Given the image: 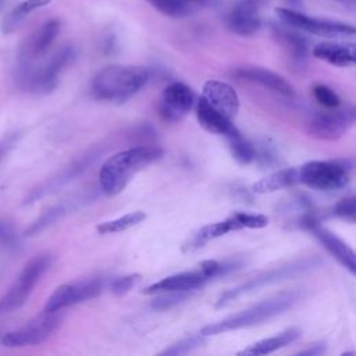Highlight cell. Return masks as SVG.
<instances>
[{"instance_id":"obj_31","label":"cell","mask_w":356,"mask_h":356,"mask_svg":"<svg viewBox=\"0 0 356 356\" xmlns=\"http://www.w3.org/2000/svg\"><path fill=\"white\" fill-rule=\"evenodd\" d=\"M189 298V291H172V292H161L152 300V307L156 310H165L177 306Z\"/></svg>"},{"instance_id":"obj_12","label":"cell","mask_w":356,"mask_h":356,"mask_svg":"<svg viewBox=\"0 0 356 356\" xmlns=\"http://www.w3.org/2000/svg\"><path fill=\"white\" fill-rule=\"evenodd\" d=\"M267 224H268V218L263 214H250V213L236 211L218 222L209 224L200 228L199 232L192 238L188 246L189 249H195L202 246L207 241L222 236L231 231H238L243 228H264L267 227Z\"/></svg>"},{"instance_id":"obj_30","label":"cell","mask_w":356,"mask_h":356,"mask_svg":"<svg viewBox=\"0 0 356 356\" xmlns=\"http://www.w3.org/2000/svg\"><path fill=\"white\" fill-rule=\"evenodd\" d=\"M70 209V203H60L49 210H46L38 220H35L31 227L26 229L28 235H35L46 229L49 225L54 224L57 220H60Z\"/></svg>"},{"instance_id":"obj_6","label":"cell","mask_w":356,"mask_h":356,"mask_svg":"<svg viewBox=\"0 0 356 356\" xmlns=\"http://www.w3.org/2000/svg\"><path fill=\"white\" fill-rule=\"evenodd\" d=\"M51 263V256L42 253L31 259L10 289L0 298V316L19 309L29 298L32 289L39 282Z\"/></svg>"},{"instance_id":"obj_26","label":"cell","mask_w":356,"mask_h":356,"mask_svg":"<svg viewBox=\"0 0 356 356\" xmlns=\"http://www.w3.org/2000/svg\"><path fill=\"white\" fill-rule=\"evenodd\" d=\"M50 1L51 0H24L4 17L1 22L3 33H11L15 31L31 13L47 6Z\"/></svg>"},{"instance_id":"obj_10","label":"cell","mask_w":356,"mask_h":356,"mask_svg":"<svg viewBox=\"0 0 356 356\" xmlns=\"http://www.w3.org/2000/svg\"><path fill=\"white\" fill-rule=\"evenodd\" d=\"M61 316L58 312H44L24 327L10 331L3 337V345L8 348H21L29 345H39L47 341L60 327Z\"/></svg>"},{"instance_id":"obj_9","label":"cell","mask_w":356,"mask_h":356,"mask_svg":"<svg viewBox=\"0 0 356 356\" xmlns=\"http://www.w3.org/2000/svg\"><path fill=\"white\" fill-rule=\"evenodd\" d=\"M355 120L353 107L328 108L327 111L314 113L306 124V131L320 140H337L353 127Z\"/></svg>"},{"instance_id":"obj_24","label":"cell","mask_w":356,"mask_h":356,"mask_svg":"<svg viewBox=\"0 0 356 356\" xmlns=\"http://www.w3.org/2000/svg\"><path fill=\"white\" fill-rule=\"evenodd\" d=\"M196 117H197V121L202 125V128L210 134L225 136L235 128V125L232 124L231 120H228L224 115L218 114L217 111L211 110L200 99L196 103Z\"/></svg>"},{"instance_id":"obj_19","label":"cell","mask_w":356,"mask_h":356,"mask_svg":"<svg viewBox=\"0 0 356 356\" xmlns=\"http://www.w3.org/2000/svg\"><path fill=\"white\" fill-rule=\"evenodd\" d=\"M231 74H232V76H235L238 79L259 83V85L268 88L270 90H274L282 96L293 95V89L289 85V82L274 71H270V70H266L261 67H254V65H243V67L234 68Z\"/></svg>"},{"instance_id":"obj_3","label":"cell","mask_w":356,"mask_h":356,"mask_svg":"<svg viewBox=\"0 0 356 356\" xmlns=\"http://www.w3.org/2000/svg\"><path fill=\"white\" fill-rule=\"evenodd\" d=\"M299 299H300L299 291L280 292V293L274 295L273 298L261 300V302L250 306L249 309L235 313L224 320L207 324L206 327H203L200 330V334L203 337L217 335V334H222L227 331H234V330L261 324V323L268 321L270 318L284 313L285 310L291 309Z\"/></svg>"},{"instance_id":"obj_32","label":"cell","mask_w":356,"mask_h":356,"mask_svg":"<svg viewBox=\"0 0 356 356\" xmlns=\"http://www.w3.org/2000/svg\"><path fill=\"white\" fill-rule=\"evenodd\" d=\"M202 334L200 335H193L189 338H184L175 343H172L170 348L164 349L160 355H168V356H177V355H185L193 349H196L197 346L202 345L203 339H202Z\"/></svg>"},{"instance_id":"obj_11","label":"cell","mask_w":356,"mask_h":356,"mask_svg":"<svg viewBox=\"0 0 356 356\" xmlns=\"http://www.w3.org/2000/svg\"><path fill=\"white\" fill-rule=\"evenodd\" d=\"M102 289L103 280L99 277H90L63 284L47 299L44 312H60L72 305L93 299L100 295Z\"/></svg>"},{"instance_id":"obj_14","label":"cell","mask_w":356,"mask_h":356,"mask_svg":"<svg viewBox=\"0 0 356 356\" xmlns=\"http://www.w3.org/2000/svg\"><path fill=\"white\" fill-rule=\"evenodd\" d=\"M193 104V90L182 82H174L163 90L159 103V111L164 120L178 122L191 111Z\"/></svg>"},{"instance_id":"obj_16","label":"cell","mask_w":356,"mask_h":356,"mask_svg":"<svg viewBox=\"0 0 356 356\" xmlns=\"http://www.w3.org/2000/svg\"><path fill=\"white\" fill-rule=\"evenodd\" d=\"M60 21L57 18L42 24L22 44L19 51V64H31L43 57L60 32Z\"/></svg>"},{"instance_id":"obj_7","label":"cell","mask_w":356,"mask_h":356,"mask_svg":"<svg viewBox=\"0 0 356 356\" xmlns=\"http://www.w3.org/2000/svg\"><path fill=\"white\" fill-rule=\"evenodd\" d=\"M349 160L309 161L298 168L299 182L316 191H335L349 182Z\"/></svg>"},{"instance_id":"obj_5","label":"cell","mask_w":356,"mask_h":356,"mask_svg":"<svg viewBox=\"0 0 356 356\" xmlns=\"http://www.w3.org/2000/svg\"><path fill=\"white\" fill-rule=\"evenodd\" d=\"M320 264H321V259H318V257H305V259L295 260V261H291L288 264L267 270V271L248 280L246 282L222 292L218 296L217 302H216V307L217 309L224 307L228 303H231L234 299H236L242 295H246V293H250L253 291H257L259 288H263V286H267V285H271V284L281 282V281H285L288 278L296 277V275H299L305 271H309L314 267H318Z\"/></svg>"},{"instance_id":"obj_39","label":"cell","mask_w":356,"mask_h":356,"mask_svg":"<svg viewBox=\"0 0 356 356\" xmlns=\"http://www.w3.org/2000/svg\"><path fill=\"white\" fill-rule=\"evenodd\" d=\"M288 3H291L292 6H299L302 3V0H286Z\"/></svg>"},{"instance_id":"obj_2","label":"cell","mask_w":356,"mask_h":356,"mask_svg":"<svg viewBox=\"0 0 356 356\" xmlns=\"http://www.w3.org/2000/svg\"><path fill=\"white\" fill-rule=\"evenodd\" d=\"M150 78L142 65H107L96 72L92 79V93L102 100L124 102L134 96Z\"/></svg>"},{"instance_id":"obj_18","label":"cell","mask_w":356,"mask_h":356,"mask_svg":"<svg viewBox=\"0 0 356 356\" xmlns=\"http://www.w3.org/2000/svg\"><path fill=\"white\" fill-rule=\"evenodd\" d=\"M309 231L316 236V239L323 245V248L348 271L352 274L356 273V256L355 252L334 232L321 227L318 222H314L309 227Z\"/></svg>"},{"instance_id":"obj_34","label":"cell","mask_w":356,"mask_h":356,"mask_svg":"<svg viewBox=\"0 0 356 356\" xmlns=\"http://www.w3.org/2000/svg\"><path fill=\"white\" fill-rule=\"evenodd\" d=\"M18 246V235L14 225L0 218V248L3 249H15Z\"/></svg>"},{"instance_id":"obj_40","label":"cell","mask_w":356,"mask_h":356,"mask_svg":"<svg viewBox=\"0 0 356 356\" xmlns=\"http://www.w3.org/2000/svg\"><path fill=\"white\" fill-rule=\"evenodd\" d=\"M4 1H6V0H0V10H1V7L4 6Z\"/></svg>"},{"instance_id":"obj_37","label":"cell","mask_w":356,"mask_h":356,"mask_svg":"<svg viewBox=\"0 0 356 356\" xmlns=\"http://www.w3.org/2000/svg\"><path fill=\"white\" fill-rule=\"evenodd\" d=\"M325 352V346L324 343H314L313 346H310L309 349L300 350L299 355H307V356H314V355H321Z\"/></svg>"},{"instance_id":"obj_15","label":"cell","mask_w":356,"mask_h":356,"mask_svg":"<svg viewBox=\"0 0 356 356\" xmlns=\"http://www.w3.org/2000/svg\"><path fill=\"white\" fill-rule=\"evenodd\" d=\"M200 100L204 102L211 110L231 121L239 110V97L235 89L218 79H210L204 82Z\"/></svg>"},{"instance_id":"obj_33","label":"cell","mask_w":356,"mask_h":356,"mask_svg":"<svg viewBox=\"0 0 356 356\" xmlns=\"http://www.w3.org/2000/svg\"><path fill=\"white\" fill-rule=\"evenodd\" d=\"M313 95H314L316 100L327 108H335V107H339V104H341L339 96L327 85H323V83L314 85Z\"/></svg>"},{"instance_id":"obj_13","label":"cell","mask_w":356,"mask_h":356,"mask_svg":"<svg viewBox=\"0 0 356 356\" xmlns=\"http://www.w3.org/2000/svg\"><path fill=\"white\" fill-rule=\"evenodd\" d=\"M99 156V152L95 150H88L82 156L76 157L74 161H71L68 165H65L63 170H60L57 174L53 177H49L46 181L40 182L36 185L25 197V204L33 203L53 192H56L58 188L64 186L74 178H76L79 174H82Z\"/></svg>"},{"instance_id":"obj_25","label":"cell","mask_w":356,"mask_h":356,"mask_svg":"<svg viewBox=\"0 0 356 356\" xmlns=\"http://www.w3.org/2000/svg\"><path fill=\"white\" fill-rule=\"evenodd\" d=\"M296 182H299L298 168H284L261 178L260 181L253 184L252 189L253 192L263 195V193L277 192L284 188H289Z\"/></svg>"},{"instance_id":"obj_27","label":"cell","mask_w":356,"mask_h":356,"mask_svg":"<svg viewBox=\"0 0 356 356\" xmlns=\"http://www.w3.org/2000/svg\"><path fill=\"white\" fill-rule=\"evenodd\" d=\"M225 138L228 140L229 152L236 163L248 165L256 159V150L253 145L238 131L236 127L229 134H227Z\"/></svg>"},{"instance_id":"obj_4","label":"cell","mask_w":356,"mask_h":356,"mask_svg":"<svg viewBox=\"0 0 356 356\" xmlns=\"http://www.w3.org/2000/svg\"><path fill=\"white\" fill-rule=\"evenodd\" d=\"M75 50L71 46L61 47L54 53L44 64L35 65L19 64L18 65V82L21 88L35 93H49L58 82L61 71L74 60Z\"/></svg>"},{"instance_id":"obj_8","label":"cell","mask_w":356,"mask_h":356,"mask_svg":"<svg viewBox=\"0 0 356 356\" xmlns=\"http://www.w3.org/2000/svg\"><path fill=\"white\" fill-rule=\"evenodd\" d=\"M275 13L285 25L296 31H303L324 38H346L355 35V26L350 24L312 17L293 8H277Z\"/></svg>"},{"instance_id":"obj_23","label":"cell","mask_w":356,"mask_h":356,"mask_svg":"<svg viewBox=\"0 0 356 356\" xmlns=\"http://www.w3.org/2000/svg\"><path fill=\"white\" fill-rule=\"evenodd\" d=\"M300 335V330L299 328H289L284 332H280L278 335H274L271 338H266L261 339L259 342L252 343L249 348L238 352V355H249V356H261V355H267L271 352H275L289 343H292L295 339H298V337Z\"/></svg>"},{"instance_id":"obj_36","label":"cell","mask_w":356,"mask_h":356,"mask_svg":"<svg viewBox=\"0 0 356 356\" xmlns=\"http://www.w3.org/2000/svg\"><path fill=\"white\" fill-rule=\"evenodd\" d=\"M334 213L338 217H342V218L349 220L350 222H353L355 217H356V202H355V197L349 196V197H345V199L339 200L335 204Z\"/></svg>"},{"instance_id":"obj_22","label":"cell","mask_w":356,"mask_h":356,"mask_svg":"<svg viewBox=\"0 0 356 356\" xmlns=\"http://www.w3.org/2000/svg\"><path fill=\"white\" fill-rule=\"evenodd\" d=\"M313 56L335 67H350L356 61L353 43L320 42L313 47Z\"/></svg>"},{"instance_id":"obj_28","label":"cell","mask_w":356,"mask_h":356,"mask_svg":"<svg viewBox=\"0 0 356 356\" xmlns=\"http://www.w3.org/2000/svg\"><path fill=\"white\" fill-rule=\"evenodd\" d=\"M146 218L145 211L142 210H136V211H131L128 214H124L115 220H110V221H104L102 224H99L96 227L99 234H115V232H122L127 231L135 225H138L139 222H142Z\"/></svg>"},{"instance_id":"obj_35","label":"cell","mask_w":356,"mask_h":356,"mask_svg":"<svg viewBox=\"0 0 356 356\" xmlns=\"http://www.w3.org/2000/svg\"><path fill=\"white\" fill-rule=\"evenodd\" d=\"M140 280V274H128L124 275L121 278H117L115 281H113L111 284V292L117 296H122L127 292H129L132 289L134 285H136V282Z\"/></svg>"},{"instance_id":"obj_17","label":"cell","mask_w":356,"mask_h":356,"mask_svg":"<svg viewBox=\"0 0 356 356\" xmlns=\"http://www.w3.org/2000/svg\"><path fill=\"white\" fill-rule=\"evenodd\" d=\"M227 28L238 36H252L261 26V17L253 0H239L225 15Z\"/></svg>"},{"instance_id":"obj_38","label":"cell","mask_w":356,"mask_h":356,"mask_svg":"<svg viewBox=\"0 0 356 356\" xmlns=\"http://www.w3.org/2000/svg\"><path fill=\"white\" fill-rule=\"evenodd\" d=\"M191 4H193L196 8L200 7V6H209V4H213L214 0H188Z\"/></svg>"},{"instance_id":"obj_29","label":"cell","mask_w":356,"mask_h":356,"mask_svg":"<svg viewBox=\"0 0 356 356\" xmlns=\"http://www.w3.org/2000/svg\"><path fill=\"white\" fill-rule=\"evenodd\" d=\"M159 13L172 18H182L193 14L196 7L188 0H145Z\"/></svg>"},{"instance_id":"obj_1","label":"cell","mask_w":356,"mask_h":356,"mask_svg":"<svg viewBox=\"0 0 356 356\" xmlns=\"http://www.w3.org/2000/svg\"><path fill=\"white\" fill-rule=\"evenodd\" d=\"M161 156L163 150L156 146H136L110 156L99 171L102 192L107 196L121 193L140 170L159 160Z\"/></svg>"},{"instance_id":"obj_21","label":"cell","mask_w":356,"mask_h":356,"mask_svg":"<svg viewBox=\"0 0 356 356\" xmlns=\"http://www.w3.org/2000/svg\"><path fill=\"white\" fill-rule=\"evenodd\" d=\"M209 278L199 270V271H186L165 277L152 285H149L143 293L146 295H157L161 292H172V291H193L202 286Z\"/></svg>"},{"instance_id":"obj_20","label":"cell","mask_w":356,"mask_h":356,"mask_svg":"<svg viewBox=\"0 0 356 356\" xmlns=\"http://www.w3.org/2000/svg\"><path fill=\"white\" fill-rule=\"evenodd\" d=\"M273 36L286 53L291 67L302 71L306 67V57H307L306 39L300 33H298L296 29L293 28L291 29V26L288 25L273 26Z\"/></svg>"}]
</instances>
